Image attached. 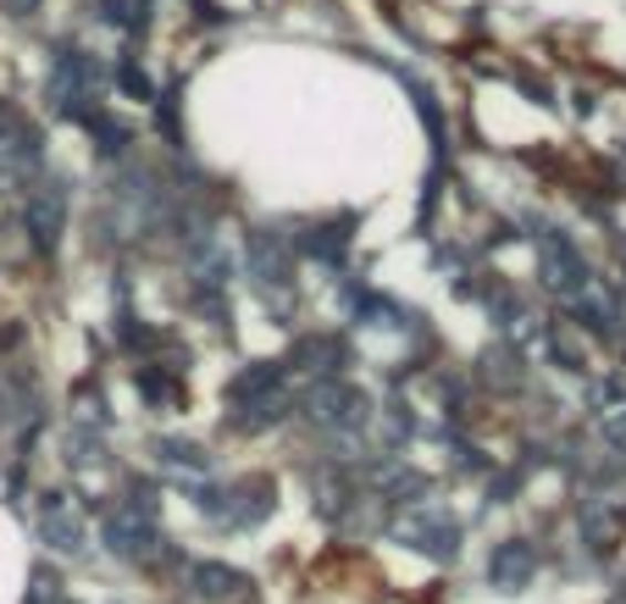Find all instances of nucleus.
Listing matches in <instances>:
<instances>
[{"label":"nucleus","instance_id":"15","mask_svg":"<svg viewBox=\"0 0 626 604\" xmlns=\"http://www.w3.org/2000/svg\"><path fill=\"white\" fill-rule=\"evenodd\" d=\"M189 582H195L200 598H228V593L244 587V576H239L233 565H222V560H200V565L189 571Z\"/></svg>","mask_w":626,"mask_h":604},{"label":"nucleus","instance_id":"1","mask_svg":"<svg viewBox=\"0 0 626 604\" xmlns=\"http://www.w3.org/2000/svg\"><path fill=\"white\" fill-rule=\"evenodd\" d=\"M45 101H51L62 117H73V123L101 117V67H95V56L62 45V51L51 56V73H45Z\"/></svg>","mask_w":626,"mask_h":604},{"label":"nucleus","instance_id":"16","mask_svg":"<svg viewBox=\"0 0 626 604\" xmlns=\"http://www.w3.org/2000/svg\"><path fill=\"white\" fill-rule=\"evenodd\" d=\"M283 416H289V399L283 394H261V399H250V405L233 410V427L239 433H261V427H278Z\"/></svg>","mask_w":626,"mask_h":604},{"label":"nucleus","instance_id":"14","mask_svg":"<svg viewBox=\"0 0 626 604\" xmlns=\"http://www.w3.org/2000/svg\"><path fill=\"white\" fill-rule=\"evenodd\" d=\"M477 377H482L488 388H521V383H526V372H521V355H515L510 344H493V350H482V361H477Z\"/></svg>","mask_w":626,"mask_h":604},{"label":"nucleus","instance_id":"10","mask_svg":"<svg viewBox=\"0 0 626 604\" xmlns=\"http://www.w3.org/2000/svg\"><path fill=\"white\" fill-rule=\"evenodd\" d=\"M532 576H538V549H532V543H521V538L493 543V554H488V582H493V587L521 593Z\"/></svg>","mask_w":626,"mask_h":604},{"label":"nucleus","instance_id":"3","mask_svg":"<svg viewBox=\"0 0 626 604\" xmlns=\"http://www.w3.org/2000/svg\"><path fill=\"white\" fill-rule=\"evenodd\" d=\"M45 162V139L34 128V117L12 101H0V184H23L34 178Z\"/></svg>","mask_w":626,"mask_h":604},{"label":"nucleus","instance_id":"29","mask_svg":"<svg viewBox=\"0 0 626 604\" xmlns=\"http://www.w3.org/2000/svg\"><path fill=\"white\" fill-rule=\"evenodd\" d=\"M7 416H12V399H7V394H0V421H7Z\"/></svg>","mask_w":626,"mask_h":604},{"label":"nucleus","instance_id":"26","mask_svg":"<svg viewBox=\"0 0 626 604\" xmlns=\"http://www.w3.org/2000/svg\"><path fill=\"white\" fill-rule=\"evenodd\" d=\"M79 416H84V421H90V416L106 421V399H101V388H95V394H90V383L79 388Z\"/></svg>","mask_w":626,"mask_h":604},{"label":"nucleus","instance_id":"28","mask_svg":"<svg viewBox=\"0 0 626 604\" xmlns=\"http://www.w3.org/2000/svg\"><path fill=\"white\" fill-rule=\"evenodd\" d=\"M0 12H7V18H34L40 0H0Z\"/></svg>","mask_w":626,"mask_h":604},{"label":"nucleus","instance_id":"23","mask_svg":"<svg viewBox=\"0 0 626 604\" xmlns=\"http://www.w3.org/2000/svg\"><path fill=\"white\" fill-rule=\"evenodd\" d=\"M117 84H123V95H134V101H150V106H156V84H150V73H145L139 62H128V56H123Z\"/></svg>","mask_w":626,"mask_h":604},{"label":"nucleus","instance_id":"4","mask_svg":"<svg viewBox=\"0 0 626 604\" xmlns=\"http://www.w3.org/2000/svg\"><path fill=\"white\" fill-rule=\"evenodd\" d=\"M532 239H538V278H543V289H554L560 300L587 294V261H582V250L560 228H549V222H538Z\"/></svg>","mask_w":626,"mask_h":604},{"label":"nucleus","instance_id":"2","mask_svg":"<svg viewBox=\"0 0 626 604\" xmlns=\"http://www.w3.org/2000/svg\"><path fill=\"white\" fill-rule=\"evenodd\" d=\"M250 278L261 289L267 305H278V316L294 311V244L272 228H255L250 233Z\"/></svg>","mask_w":626,"mask_h":604},{"label":"nucleus","instance_id":"25","mask_svg":"<svg viewBox=\"0 0 626 604\" xmlns=\"http://www.w3.org/2000/svg\"><path fill=\"white\" fill-rule=\"evenodd\" d=\"M29 604H62V582H56V571H34V582H29Z\"/></svg>","mask_w":626,"mask_h":604},{"label":"nucleus","instance_id":"19","mask_svg":"<svg viewBox=\"0 0 626 604\" xmlns=\"http://www.w3.org/2000/svg\"><path fill=\"white\" fill-rule=\"evenodd\" d=\"M156 455H161V466H173V471H206V466H211V455H206L200 444H189V438H161Z\"/></svg>","mask_w":626,"mask_h":604},{"label":"nucleus","instance_id":"7","mask_svg":"<svg viewBox=\"0 0 626 604\" xmlns=\"http://www.w3.org/2000/svg\"><path fill=\"white\" fill-rule=\"evenodd\" d=\"M399 538H405L410 549L432 554V560H455V549H460V527H455L449 510H438V504H416L410 516H399Z\"/></svg>","mask_w":626,"mask_h":604},{"label":"nucleus","instance_id":"13","mask_svg":"<svg viewBox=\"0 0 626 604\" xmlns=\"http://www.w3.org/2000/svg\"><path fill=\"white\" fill-rule=\"evenodd\" d=\"M278 383H283V361H250V366L228 383V399H233V405H250V399H261V394H278Z\"/></svg>","mask_w":626,"mask_h":604},{"label":"nucleus","instance_id":"17","mask_svg":"<svg viewBox=\"0 0 626 604\" xmlns=\"http://www.w3.org/2000/svg\"><path fill=\"white\" fill-rule=\"evenodd\" d=\"M311 488H316V510H322L327 521H333V516H344V504H349V477H344V471L322 466Z\"/></svg>","mask_w":626,"mask_h":604},{"label":"nucleus","instance_id":"12","mask_svg":"<svg viewBox=\"0 0 626 604\" xmlns=\"http://www.w3.org/2000/svg\"><path fill=\"white\" fill-rule=\"evenodd\" d=\"M289 361H294V366H305V372L338 377V366H349V350H344V339H333V333H316V339H300Z\"/></svg>","mask_w":626,"mask_h":604},{"label":"nucleus","instance_id":"20","mask_svg":"<svg viewBox=\"0 0 626 604\" xmlns=\"http://www.w3.org/2000/svg\"><path fill=\"white\" fill-rule=\"evenodd\" d=\"M106 460V444L90 433V427H79V433H67V466H79V471H90V466H101Z\"/></svg>","mask_w":626,"mask_h":604},{"label":"nucleus","instance_id":"6","mask_svg":"<svg viewBox=\"0 0 626 604\" xmlns=\"http://www.w3.org/2000/svg\"><path fill=\"white\" fill-rule=\"evenodd\" d=\"M23 222H29L34 250L51 256L62 244V228H67V184L62 178H40L34 195H29V206H23Z\"/></svg>","mask_w":626,"mask_h":604},{"label":"nucleus","instance_id":"21","mask_svg":"<svg viewBox=\"0 0 626 604\" xmlns=\"http://www.w3.org/2000/svg\"><path fill=\"white\" fill-rule=\"evenodd\" d=\"M167 372H173V366H139V372H134L139 394L156 399V405H173V399H178V383H167Z\"/></svg>","mask_w":626,"mask_h":604},{"label":"nucleus","instance_id":"11","mask_svg":"<svg viewBox=\"0 0 626 604\" xmlns=\"http://www.w3.org/2000/svg\"><path fill=\"white\" fill-rule=\"evenodd\" d=\"M349 222H355V217H344V222H311V228L294 239V250L311 256V261H322V267H338V261H344V244H349V233H344Z\"/></svg>","mask_w":626,"mask_h":604},{"label":"nucleus","instance_id":"18","mask_svg":"<svg viewBox=\"0 0 626 604\" xmlns=\"http://www.w3.org/2000/svg\"><path fill=\"white\" fill-rule=\"evenodd\" d=\"M84 128L95 134V150H101L106 162L128 156V139H134V134H128V123H117V117H106V112H101V117H90Z\"/></svg>","mask_w":626,"mask_h":604},{"label":"nucleus","instance_id":"22","mask_svg":"<svg viewBox=\"0 0 626 604\" xmlns=\"http://www.w3.org/2000/svg\"><path fill=\"white\" fill-rule=\"evenodd\" d=\"M410 95H416V112H421V123H427V134H432V150H444V112H438V95H432L427 84H416V79H410Z\"/></svg>","mask_w":626,"mask_h":604},{"label":"nucleus","instance_id":"24","mask_svg":"<svg viewBox=\"0 0 626 604\" xmlns=\"http://www.w3.org/2000/svg\"><path fill=\"white\" fill-rule=\"evenodd\" d=\"M549 355H554L565 372H582V366H587V361H582V350H576V339H571L565 327H554V333H549Z\"/></svg>","mask_w":626,"mask_h":604},{"label":"nucleus","instance_id":"27","mask_svg":"<svg viewBox=\"0 0 626 604\" xmlns=\"http://www.w3.org/2000/svg\"><path fill=\"white\" fill-rule=\"evenodd\" d=\"M604 438H609V444H615V449H620V455H626V405H620V410H609V416H604Z\"/></svg>","mask_w":626,"mask_h":604},{"label":"nucleus","instance_id":"5","mask_svg":"<svg viewBox=\"0 0 626 604\" xmlns=\"http://www.w3.org/2000/svg\"><path fill=\"white\" fill-rule=\"evenodd\" d=\"M305 416L316 427H327V433H349V427L372 421V399L355 383H344V377H316L311 394H305Z\"/></svg>","mask_w":626,"mask_h":604},{"label":"nucleus","instance_id":"8","mask_svg":"<svg viewBox=\"0 0 626 604\" xmlns=\"http://www.w3.org/2000/svg\"><path fill=\"white\" fill-rule=\"evenodd\" d=\"M106 549L117 554V560H150L156 549H161V538H156V521L150 516H139L134 504H117L112 516H106Z\"/></svg>","mask_w":626,"mask_h":604},{"label":"nucleus","instance_id":"9","mask_svg":"<svg viewBox=\"0 0 626 604\" xmlns=\"http://www.w3.org/2000/svg\"><path fill=\"white\" fill-rule=\"evenodd\" d=\"M40 538L51 549H62V554H79L84 549L90 527H84V510L73 504V493H45L40 499Z\"/></svg>","mask_w":626,"mask_h":604}]
</instances>
